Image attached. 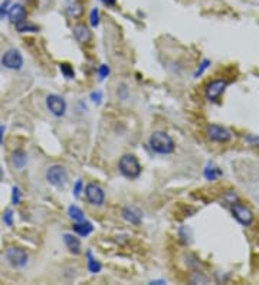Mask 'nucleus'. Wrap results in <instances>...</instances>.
Masks as SVG:
<instances>
[{"mask_svg": "<svg viewBox=\"0 0 259 285\" xmlns=\"http://www.w3.org/2000/svg\"><path fill=\"white\" fill-rule=\"evenodd\" d=\"M81 192H82V181H81V180H78V181H76V184H75V196L78 197Z\"/></svg>", "mask_w": 259, "mask_h": 285, "instance_id": "obj_31", "label": "nucleus"}, {"mask_svg": "<svg viewBox=\"0 0 259 285\" xmlns=\"http://www.w3.org/2000/svg\"><path fill=\"white\" fill-rule=\"evenodd\" d=\"M1 65L12 71H19L23 66V57L17 49H9L1 57Z\"/></svg>", "mask_w": 259, "mask_h": 285, "instance_id": "obj_6", "label": "nucleus"}, {"mask_svg": "<svg viewBox=\"0 0 259 285\" xmlns=\"http://www.w3.org/2000/svg\"><path fill=\"white\" fill-rule=\"evenodd\" d=\"M210 63H212V62H210L209 59H205V60H203V62L200 63V68H199V69L196 71V74H195V76H196V78H199V76H200V75H202V74H203V72L206 71L207 68L210 66Z\"/></svg>", "mask_w": 259, "mask_h": 285, "instance_id": "obj_25", "label": "nucleus"}, {"mask_svg": "<svg viewBox=\"0 0 259 285\" xmlns=\"http://www.w3.org/2000/svg\"><path fill=\"white\" fill-rule=\"evenodd\" d=\"M28 162V157H26V153L23 150H16L13 153V165L16 166V169H23L25 165Z\"/></svg>", "mask_w": 259, "mask_h": 285, "instance_id": "obj_17", "label": "nucleus"}, {"mask_svg": "<svg viewBox=\"0 0 259 285\" xmlns=\"http://www.w3.org/2000/svg\"><path fill=\"white\" fill-rule=\"evenodd\" d=\"M63 242L72 254H75V255L81 254V242L76 236H74L72 233H65L63 235Z\"/></svg>", "mask_w": 259, "mask_h": 285, "instance_id": "obj_13", "label": "nucleus"}, {"mask_svg": "<svg viewBox=\"0 0 259 285\" xmlns=\"http://www.w3.org/2000/svg\"><path fill=\"white\" fill-rule=\"evenodd\" d=\"M207 137L214 141V143H228L232 140V133L222 127V125H217V124H210L207 125Z\"/></svg>", "mask_w": 259, "mask_h": 285, "instance_id": "obj_8", "label": "nucleus"}, {"mask_svg": "<svg viewBox=\"0 0 259 285\" xmlns=\"http://www.w3.org/2000/svg\"><path fill=\"white\" fill-rule=\"evenodd\" d=\"M118 169L125 179L130 180H134L141 174V165L133 154H124L118 162Z\"/></svg>", "mask_w": 259, "mask_h": 285, "instance_id": "obj_2", "label": "nucleus"}, {"mask_svg": "<svg viewBox=\"0 0 259 285\" xmlns=\"http://www.w3.org/2000/svg\"><path fill=\"white\" fill-rule=\"evenodd\" d=\"M74 230H75L79 236L85 238V236H88V235L94 230V226H92L91 222L82 221V222H76V224L74 225Z\"/></svg>", "mask_w": 259, "mask_h": 285, "instance_id": "obj_14", "label": "nucleus"}, {"mask_svg": "<svg viewBox=\"0 0 259 285\" xmlns=\"http://www.w3.org/2000/svg\"><path fill=\"white\" fill-rule=\"evenodd\" d=\"M98 74H100V79H105V78L109 75V68H108V65L103 63V65L100 66V71H98Z\"/></svg>", "mask_w": 259, "mask_h": 285, "instance_id": "obj_27", "label": "nucleus"}, {"mask_svg": "<svg viewBox=\"0 0 259 285\" xmlns=\"http://www.w3.org/2000/svg\"><path fill=\"white\" fill-rule=\"evenodd\" d=\"M87 256H88V270H90V272L98 274V272L103 270V265L92 256V252H91V251L87 252Z\"/></svg>", "mask_w": 259, "mask_h": 285, "instance_id": "obj_19", "label": "nucleus"}, {"mask_svg": "<svg viewBox=\"0 0 259 285\" xmlns=\"http://www.w3.org/2000/svg\"><path fill=\"white\" fill-rule=\"evenodd\" d=\"M12 203L13 205H19L20 203V197H22V192L17 186H13V190H12Z\"/></svg>", "mask_w": 259, "mask_h": 285, "instance_id": "obj_23", "label": "nucleus"}, {"mask_svg": "<svg viewBox=\"0 0 259 285\" xmlns=\"http://www.w3.org/2000/svg\"><path fill=\"white\" fill-rule=\"evenodd\" d=\"M59 69H61V72L63 74L65 78H68V79L74 78V69H72V66L69 63H61Z\"/></svg>", "mask_w": 259, "mask_h": 285, "instance_id": "obj_22", "label": "nucleus"}, {"mask_svg": "<svg viewBox=\"0 0 259 285\" xmlns=\"http://www.w3.org/2000/svg\"><path fill=\"white\" fill-rule=\"evenodd\" d=\"M66 10H68V13L72 16V17H79L81 15H82V6H81V3H78V1H71L69 4H68V7H66Z\"/></svg>", "mask_w": 259, "mask_h": 285, "instance_id": "obj_20", "label": "nucleus"}, {"mask_svg": "<svg viewBox=\"0 0 259 285\" xmlns=\"http://www.w3.org/2000/svg\"><path fill=\"white\" fill-rule=\"evenodd\" d=\"M228 81L226 79H214L212 81L206 88V98L209 101H217L219 97L225 92L226 87H228Z\"/></svg>", "mask_w": 259, "mask_h": 285, "instance_id": "obj_10", "label": "nucleus"}, {"mask_svg": "<svg viewBox=\"0 0 259 285\" xmlns=\"http://www.w3.org/2000/svg\"><path fill=\"white\" fill-rule=\"evenodd\" d=\"M9 6H10V0H4V1L0 4V17H3L4 15L9 13V10H7Z\"/></svg>", "mask_w": 259, "mask_h": 285, "instance_id": "obj_28", "label": "nucleus"}, {"mask_svg": "<svg viewBox=\"0 0 259 285\" xmlns=\"http://www.w3.org/2000/svg\"><path fill=\"white\" fill-rule=\"evenodd\" d=\"M7 16H9V19H10L12 23H15L16 26H19V25H22V23L26 22L28 13H26V9L20 3H16V4H12L10 6Z\"/></svg>", "mask_w": 259, "mask_h": 285, "instance_id": "obj_11", "label": "nucleus"}, {"mask_svg": "<svg viewBox=\"0 0 259 285\" xmlns=\"http://www.w3.org/2000/svg\"><path fill=\"white\" fill-rule=\"evenodd\" d=\"M74 36L79 44H88L92 38L91 30L85 25H76L74 28Z\"/></svg>", "mask_w": 259, "mask_h": 285, "instance_id": "obj_12", "label": "nucleus"}, {"mask_svg": "<svg viewBox=\"0 0 259 285\" xmlns=\"http://www.w3.org/2000/svg\"><path fill=\"white\" fill-rule=\"evenodd\" d=\"M225 200L228 202V203H235V202H238V196H236V193H233V192H229L226 196H225Z\"/></svg>", "mask_w": 259, "mask_h": 285, "instance_id": "obj_29", "label": "nucleus"}, {"mask_svg": "<svg viewBox=\"0 0 259 285\" xmlns=\"http://www.w3.org/2000/svg\"><path fill=\"white\" fill-rule=\"evenodd\" d=\"M232 215L242 226H251L255 221L252 210L241 202L232 203Z\"/></svg>", "mask_w": 259, "mask_h": 285, "instance_id": "obj_3", "label": "nucleus"}, {"mask_svg": "<svg viewBox=\"0 0 259 285\" xmlns=\"http://www.w3.org/2000/svg\"><path fill=\"white\" fill-rule=\"evenodd\" d=\"M223 173L222 170L219 169V167H216V166H213L212 163L210 165H207V167L203 171V176L206 177L207 180H210V181H214V180H217L220 176H222Z\"/></svg>", "mask_w": 259, "mask_h": 285, "instance_id": "obj_16", "label": "nucleus"}, {"mask_svg": "<svg viewBox=\"0 0 259 285\" xmlns=\"http://www.w3.org/2000/svg\"><path fill=\"white\" fill-rule=\"evenodd\" d=\"M6 259L13 268H23L28 264L29 255L25 249L17 248V246H12L6 251Z\"/></svg>", "mask_w": 259, "mask_h": 285, "instance_id": "obj_4", "label": "nucleus"}, {"mask_svg": "<svg viewBox=\"0 0 259 285\" xmlns=\"http://www.w3.org/2000/svg\"><path fill=\"white\" fill-rule=\"evenodd\" d=\"M101 98H103V94H101L100 91L91 94V100H92L94 103H101Z\"/></svg>", "mask_w": 259, "mask_h": 285, "instance_id": "obj_30", "label": "nucleus"}, {"mask_svg": "<svg viewBox=\"0 0 259 285\" xmlns=\"http://www.w3.org/2000/svg\"><path fill=\"white\" fill-rule=\"evenodd\" d=\"M105 6H108V7H114L115 4H117V0H101Z\"/></svg>", "mask_w": 259, "mask_h": 285, "instance_id": "obj_32", "label": "nucleus"}, {"mask_svg": "<svg viewBox=\"0 0 259 285\" xmlns=\"http://www.w3.org/2000/svg\"><path fill=\"white\" fill-rule=\"evenodd\" d=\"M3 133H4V125H0V144L3 141Z\"/></svg>", "mask_w": 259, "mask_h": 285, "instance_id": "obj_33", "label": "nucleus"}, {"mask_svg": "<svg viewBox=\"0 0 259 285\" xmlns=\"http://www.w3.org/2000/svg\"><path fill=\"white\" fill-rule=\"evenodd\" d=\"M149 144H150L152 150L155 151L157 154H171L176 147L173 138L164 131H154L150 135Z\"/></svg>", "mask_w": 259, "mask_h": 285, "instance_id": "obj_1", "label": "nucleus"}, {"mask_svg": "<svg viewBox=\"0 0 259 285\" xmlns=\"http://www.w3.org/2000/svg\"><path fill=\"white\" fill-rule=\"evenodd\" d=\"M3 176H4V174H3V169H1V166H0V181L3 180Z\"/></svg>", "mask_w": 259, "mask_h": 285, "instance_id": "obj_34", "label": "nucleus"}, {"mask_svg": "<svg viewBox=\"0 0 259 285\" xmlns=\"http://www.w3.org/2000/svg\"><path fill=\"white\" fill-rule=\"evenodd\" d=\"M46 180L55 187H63L68 181V173L62 166H51L46 170Z\"/></svg>", "mask_w": 259, "mask_h": 285, "instance_id": "obj_5", "label": "nucleus"}, {"mask_svg": "<svg viewBox=\"0 0 259 285\" xmlns=\"http://www.w3.org/2000/svg\"><path fill=\"white\" fill-rule=\"evenodd\" d=\"M12 218H13V212H12V209H7V210L4 212V215H3V221H4V224H6L7 226H12V225H13Z\"/></svg>", "mask_w": 259, "mask_h": 285, "instance_id": "obj_26", "label": "nucleus"}, {"mask_svg": "<svg viewBox=\"0 0 259 285\" xmlns=\"http://www.w3.org/2000/svg\"><path fill=\"white\" fill-rule=\"evenodd\" d=\"M16 28H17L19 32H38L39 30V28H36L33 25H28L26 22L22 23V25H19V26H16Z\"/></svg>", "mask_w": 259, "mask_h": 285, "instance_id": "obj_24", "label": "nucleus"}, {"mask_svg": "<svg viewBox=\"0 0 259 285\" xmlns=\"http://www.w3.org/2000/svg\"><path fill=\"white\" fill-rule=\"evenodd\" d=\"M122 216H124L125 221H128L133 225H140V222H141V215L137 210L130 209V208H125L122 210Z\"/></svg>", "mask_w": 259, "mask_h": 285, "instance_id": "obj_15", "label": "nucleus"}, {"mask_svg": "<svg viewBox=\"0 0 259 285\" xmlns=\"http://www.w3.org/2000/svg\"><path fill=\"white\" fill-rule=\"evenodd\" d=\"M68 213H69V216H71V219H72L74 222H82V221H85L84 212L81 210V208H78V206H75V205L69 206Z\"/></svg>", "mask_w": 259, "mask_h": 285, "instance_id": "obj_18", "label": "nucleus"}, {"mask_svg": "<svg viewBox=\"0 0 259 285\" xmlns=\"http://www.w3.org/2000/svg\"><path fill=\"white\" fill-rule=\"evenodd\" d=\"M85 197L94 206H103L105 202V193L103 187L97 183H88L85 186Z\"/></svg>", "mask_w": 259, "mask_h": 285, "instance_id": "obj_7", "label": "nucleus"}, {"mask_svg": "<svg viewBox=\"0 0 259 285\" xmlns=\"http://www.w3.org/2000/svg\"><path fill=\"white\" fill-rule=\"evenodd\" d=\"M90 22H91V26H92V28H97V26L100 25V9H98V7H94V9L91 10Z\"/></svg>", "mask_w": 259, "mask_h": 285, "instance_id": "obj_21", "label": "nucleus"}, {"mask_svg": "<svg viewBox=\"0 0 259 285\" xmlns=\"http://www.w3.org/2000/svg\"><path fill=\"white\" fill-rule=\"evenodd\" d=\"M46 107L55 117H62L66 111V101L56 94H51L46 97Z\"/></svg>", "mask_w": 259, "mask_h": 285, "instance_id": "obj_9", "label": "nucleus"}]
</instances>
